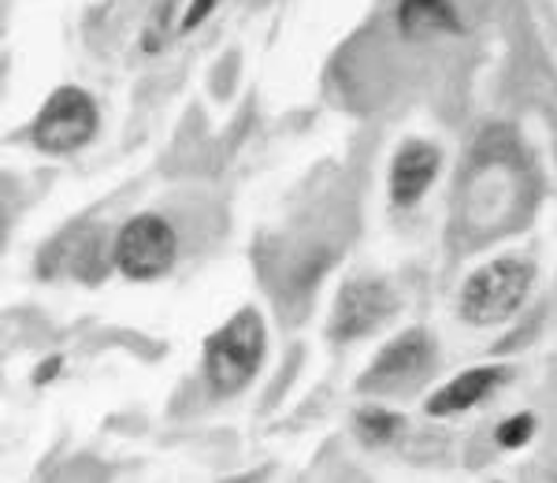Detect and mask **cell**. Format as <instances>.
I'll return each mask as SVG.
<instances>
[{"label": "cell", "instance_id": "10", "mask_svg": "<svg viewBox=\"0 0 557 483\" xmlns=\"http://www.w3.org/2000/svg\"><path fill=\"white\" fill-rule=\"evenodd\" d=\"M398 424L401 420L394 413H383V409H364L357 413V435L368 443V446H383L398 435Z\"/></svg>", "mask_w": 557, "mask_h": 483}, {"label": "cell", "instance_id": "5", "mask_svg": "<svg viewBox=\"0 0 557 483\" xmlns=\"http://www.w3.org/2000/svg\"><path fill=\"white\" fill-rule=\"evenodd\" d=\"M178 257V235L160 216H134L115 238V268L127 280H160Z\"/></svg>", "mask_w": 557, "mask_h": 483}, {"label": "cell", "instance_id": "4", "mask_svg": "<svg viewBox=\"0 0 557 483\" xmlns=\"http://www.w3.org/2000/svg\"><path fill=\"white\" fill-rule=\"evenodd\" d=\"M431 364H435V343H431L428 331L412 327L383 346L372 369L361 375V391H368V395H401V391L428 380Z\"/></svg>", "mask_w": 557, "mask_h": 483}, {"label": "cell", "instance_id": "6", "mask_svg": "<svg viewBox=\"0 0 557 483\" xmlns=\"http://www.w3.org/2000/svg\"><path fill=\"white\" fill-rule=\"evenodd\" d=\"M394 309H398V301H394L391 286L383 280H372V275H361V280L346 283L343 294H338L335 317H331V335L338 343L372 335L375 327L394 317Z\"/></svg>", "mask_w": 557, "mask_h": 483}, {"label": "cell", "instance_id": "11", "mask_svg": "<svg viewBox=\"0 0 557 483\" xmlns=\"http://www.w3.org/2000/svg\"><path fill=\"white\" fill-rule=\"evenodd\" d=\"M532 435H535V417L532 413H517V417H509L506 424L498 428V446L517 450V446H524Z\"/></svg>", "mask_w": 557, "mask_h": 483}, {"label": "cell", "instance_id": "12", "mask_svg": "<svg viewBox=\"0 0 557 483\" xmlns=\"http://www.w3.org/2000/svg\"><path fill=\"white\" fill-rule=\"evenodd\" d=\"M212 8H215V0H194V4H190V12H186V20H183V30H194V26L201 23L205 15L212 12Z\"/></svg>", "mask_w": 557, "mask_h": 483}, {"label": "cell", "instance_id": "3", "mask_svg": "<svg viewBox=\"0 0 557 483\" xmlns=\"http://www.w3.org/2000/svg\"><path fill=\"white\" fill-rule=\"evenodd\" d=\"M97 123H101V112H97V101L89 97V89L60 86V89H52L49 101L41 104L38 120H34V127H30V138L45 153L64 157V153L83 149L86 141L94 138Z\"/></svg>", "mask_w": 557, "mask_h": 483}, {"label": "cell", "instance_id": "7", "mask_svg": "<svg viewBox=\"0 0 557 483\" xmlns=\"http://www.w3.org/2000/svg\"><path fill=\"white\" fill-rule=\"evenodd\" d=\"M438 149L431 141H406L391 168V198L398 205H417L438 175Z\"/></svg>", "mask_w": 557, "mask_h": 483}, {"label": "cell", "instance_id": "8", "mask_svg": "<svg viewBox=\"0 0 557 483\" xmlns=\"http://www.w3.org/2000/svg\"><path fill=\"white\" fill-rule=\"evenodd\" d=\"M506 380V372L502 369H469V372H461L457 380L446 383L438 395H431L428 398V413L431 417H450V413H461V409H472V406H480L483 398L491 395L498 383Z\"/></svg>", "mask_w": 557, "mask_h": 483}, {"label": "cell", "instance_id": "13", "mask_svg": "<svg viewBox=\"0 0 557 483\" xmlns=\"http://www.w3.org/2000/svg\"><path fill=\"white\" fill-rule=\"evenodd\" d=\"M52 372H60V357H52V361H49V364H45V369L38 372V380H49V375H52Z\"/></svg>", "mask_w": 557, "mask_h": 483}, {"label": "cell", "instance_id": "2", "mask_svg": "<svg viewBox=\"0 0 557 483\" xmlns=\"http://www.w3.org/2000/svg\"><path fill=\"white\" fill-rule=\"evenodd\" d=\"M528 286H532V264L520 261V257H502V261L483 264L461 290L465 320L480 327L502 324L524 306Z\"/></svg>", "mask_w": 557, "mask_h": 483}, {"label": "cell", "instance_id": "1", "mask_svg": "<svg viewBox=\"0 0 557 483\" xmlns=\"http://www.w3.org/2000/svg\"><path fill=\"white\" fill-rule=\"evenodd\" d=\"M264 320L253 309L235 312L220 331H212L205 343V375H209L212 391L235 395L246 387L264 361Z\"/></svg>", "mask_w": 557, "mask_h": 483}, {"label": "cell", "instance_id": "9", "mask_svg": "<svg viewBox=\"0 0 557 483\" xmlns=\"http://www.w3.org/2000/svg\"><path fill=\"white\" fill-rule=\"evenodd\" d=\"M398 30L406 38H435V34H461L454 0H401Z\"/></svg>", "mask_w": 557, "mask_h": 483}]
</instances>
